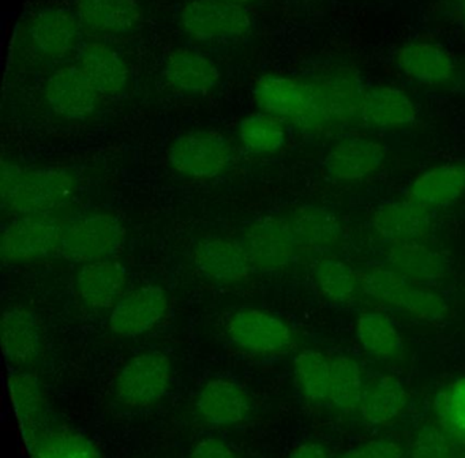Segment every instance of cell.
I'll list each match as a JSON object with an SVG mask.
<instances>
[{"mask_svg":"<svg viewBox=\"0 0 465 458\" xmlns=\"http://www.w3.org/2000/svg\"><path fill=\"white\" fill-rule=\"evenodd\" d=\"M32 458H103L85 433L70 425H50L26 442Z\"/></svg>","mask_w":465,"mask_h":458,"instance_id":"4316f807","label":"cell"},{"mask_svg":"<svg viewBox=\"0 0 465 458\" xmlns=\"http://www.w3.org/2000/svg\"><path fill=\"white\" fill-rule=\"evenodd\" d=\"M361 285L378 302L419 321H440L448 314V303L440 294L388 267L370 270L361 278Z\"/></svg>","mask_w":465,"mask_h":458,"instance_id":"277c9868","label":"cell"},{"mask_svg":"<svg viewBox=\"0 0 465 458\" xmlns=\"http://www.w3.org/2000/svg\"><path fill=\"white\" fill-rule=\"evenodd\" d=\"M397 63L408 78L427 85L449 81L456 68L450 55L432 43L405 44L397 52Z\"/></svg>","mask_w":465,"mask_h":458,"instance_id":"484cf974","label":"cell"},{"mask_svg":"<svg viewBox=\"0 0 465 458\" xmlns=\"http://www.w3.org/2000/svg\"><path fill=\"white\" fill-rule=\"evenodd\" d=\"M168 84L186 95H203L219 84V68L195 49L178 48L168 55L164 65Z\"/></svg>","mask_w":465,"mask_h":458,"instance_id":"44dd1931","label":"cell"},{"mask_svg":"<svg viewBox=\"0 0 465 458\" xmlns=\"http://www.w3.org/2000/svg\"><path fill=\"white\" fill-rule=\"evenodd\" d=\"M293 373L302 394L312 403L329 400L331 357L317 349H303L293 360Z\"/></svg>","mask_w":465,"mask_h":458,"instance_id":"d6a6232c","label":"cell"},{"mask_svg":"<svg viewBox=\"0 0 465 458\" xmlns=\"http://www.w3.org/2000/svg\"><path fill=\"white\" fill-rule=\"evenodd\" d=\"M464 458H465V454H464Z\"/></svg>","mask_w":465,"mask_h":458,"instance_id":"7bdbcfd3","label":"cell"},{"mask_svg":"<svg viewBox=\"0 0 465 458\" xmlns=\"http://www.w3.org/2000/svg\"><path fill=\"white\" fill-rule=\"evenodd\" d=\"M64 228V225L47 214L18 217L2 232V258L18 264L61 255Z\"/></svg>","mask_w":465,"mask_h":458,"instance_id":"9c48e42d","label":"cell"},{"mask_svg":"<svg viewBox=\"0 0 465 458\" xmlns=\"http://www.w3.org/2000/svg\"><path fill=\"white\" fill-rule=\"evenodd\" d=\"M318 291L333 303H347L355 296L359 285L355 270L339 259H323L314 269Z\"/></svg>","mask_w":465,"mask_h":458,"instance_id":"e575fe53","label":"cell"},{"mask_svg":"<svg viewBox=\"0 0 465 458\" xmlns=\"http://www.w3.org/2000/svg\"><path fill=\"white\" fill-rule=\"evenodd\" d=\"M416 114L413 101L397 87H372L361 97V119L372 127H404L415 122Z\"/></svg>","mask_w":465,"mask_h":458,"instance_id":"d4e9b609","label":"cell"},{"mask_svg":"<svg viewBox=\"0 0 465 458\" xmlns=\"http://www.w3.org/2000/svg\"><path fill=\"white\" fill-rule=\"evenodd\" d=\"M255 101L265 114L290 120L304 130L320 131L333 123L325 95L317 85L290 76H261Z\"/></svg>","mask_w":465,"mask_h":458,"instance_id":"7a4b0ae2","label":"cell"},{"mask_svg":"<svg viewBox=\"0 0 465 458\" xmlns=\"http://www.w3.org/2000/svg\"><path fill=\"white\" fill-rule=\"evenodd\" d=\"M290 458H329L328 452L317 442H304L291 452Z\"/></svg>","mask_w":465,"mask_h":458,"instance_id":"ab89813d","label":"cell"},{"mask_svg":"<svg viewBox=\"0 0 465 458\" xmlns=\"http://www.w3.org/2000/svg\"><path fill=\"white\" fill-rule=\"evenodd\" d=\"M75 14L83 29L102 37L129 35L143 19L135 0H75Z\"/></svg>","mask_w":465,"mask_h":458,"instance_id":"e0dca14e","label":"cell"},{"mask_svg":"<svg viewBox=\"0 0 465 458\" xmlns=\"http://www.w3.org/2000/svg\"><path fill=\"white\" fill-rule=\"evenodd\" d=\"M75 179L61 169L2 165V206L18 215H45L72 198Z\"/></svg>","mask_w":465,"mask_h":458,"instance_id":"6da1fadb","label":"cell"},{"mask_svg":"<svg viewBox=\"0 0 465 458\" xmlns=\"http://www.w3.org/2000/svg\"><path fill=\"white\" fill-rule=\"evenodd\" d=\"M198 413L214 427H232L246 420L250 400L246 390L228 378H212L201 386L197 394Z\"/></svg>","mask_w":465,"mask_h":458,"instance_id":"5bb4252c","label":"cell"},{"mask_svg":"<svg viewBox=\"0 0 465 458\" xmlns=\"http://www.w3.org/2000/svg\"><path fill=\"white\" fill-rule=\"evenodd\" d=\"M77 14L62 8H48L37 14L29 27L35 48L48 57H61L77 48L81 38Z\"/></svg>","mask_w":465,"mask_h":458,"instance_id":"d6986e66","label":"cell"},{"mask_svg":"<svg viewBox=\"0 0 465 458\" xmlns=\"http://www.w3.org/2000/svg\"><path fill=\"white\" fill-rule=\"evenodd\" d=\"M389 261L391 269L421 285L443 280L449 274V264L443 255L416 242L394 245Z\"/></svg>","mask_w":465,"mask_h":458,"instance_id":"f1b7e54d","label":"cell"},{"mask_svg":"<svg viewBox=\"0 0 465 458\" xmlns=\"http://www.w3.org/2000/svg\"><path fill=\"white\" fill-rule=\"evenodd\" d=\"M372 228L381 239L394 244L416 242L429 232V212L412 202H391L378 207Z\"/></svg>","mask_w":465,"mask_h":458,"instance_id":"cb8c5ba5","label":"cell"},{"mask_svg":"<svg viewBox=\"0 0 465 458\" xmlns=\"http://www.w3.org/2000/svg\"><path fill=\"white\" fill-rule=\"evenodd\" d=\"M43 348L42 324L26 308L13 307L2 318V349L13 365H26L39 357Z\"/></svg>","mask_w":465,"mask_h":458,"instance_id":"ffe728a7","label":"cell"},{"mask_svg":"<svg viewBox=\"0 0 465 458\" xmlns=\"http://www.w3.org/2000/svg\"><path fill=\"white\" fill-rule=\"evenodd\" d=\"M407 405L404 384L393 375L375 379L364 389L361 398V417L369 424L385 425L394 422Z\"/></svg>","mask_w":465,"mask_h":458,"instance_id":"f546056e","label":"cell"},{"mask_svg":"<svg viewBox=\"0 0 465 458\" xmlns=\"http://www.w3.org/2000/svg\"><path fill=\"white\" fill-rule=\"evenodd\" d=\"M382 144L364 136H351L334 144L325 160L331 179L356 182L377 172L385 160Z\"/></svg>","mask_w":465,"mask_h":458,"instance_id":"2e32d148","label":"cell"},{"mask_svg":"<svg viewBox=\"0 0 465 458\" xmlns=\"http://www.w3.org/2000/svg\"><path fill=\"white\" fill-rule=\"evenodd\" d=\"M465 194V164H445L419 174L407 199L421 209H443Z\"/></svg>","mask_w":465,"mask_h":458,"instance_id":"ac0fdd59","label":"cell"},{"mask_svg":"<svg viewBox=\"0 0 465 458\" xmlns=\"http://www.w3.org/2000/svg\"><path fill=\"white\" fill-rule=\"evenodd\" d=\"M299 250H325L339 242L341 225L328 210L303 206L291 213L287 218Z\"/></svg>","mask_w":465,"mask_h":458,"instance_id":"83f0119b","label":"cell"},{"mask_svg":"<svg viewBox=\"0 0 465 458\" xmlns=\"http://www.w3.org/2000/svg\"><path fill=\"white\" fill-rule=\"evenodd\" d=\"M173 378V363L167 354L141 352L122 365L114 382V395L124 408H152L167 395Z\"/></svg>","mask_w":465,"mask_h":458,"instance_id":"3957f363","label":"cell"},{"mask_svg":"<svg viewBox=\"0 0 465 458\" xmlns=\"http://www.w3.org/2000/svg\"><path fill=\"white\" fill-rule=\"evenodd\" d=\"M75 286L86 307L96 311L113 310L126 294V270L113 259L88 262L78 272Z\"/></svg>","mask_w":465,"mask_h":458,"instance_id":"9a60e30c","label":"cell"},{"mask_svg":"<svg viewBox=\"0 0 465 458\" xmlns=\"http://www.w3.org/2000/svg\"><path fill=\"white\" fill-rule=\"evenodd\" d=\"M78 65L102 97L114 98L126 89L129 71L122 57L103 43L85 44L78 54Z\"/></svg>","mask_w":465,"mask_h":458,"instance_id":"603a6c76","label":"cell"},{"mask_svg":"<svg viewBox=\"0 0 465 458\" xmlns=\"http://www.w3.org/2000/svg\"><path fill=\"white\" fill-rule=\"evenodd\" d=\"M356 337L367 353L380 360L397 359L402 353V338L385 314L366 311L356 321Z\"/></svg>","mask_w":465,"mask_h":458,"instance_id":"4dcf8cb0","label":"cell"},{"mask_svg":"<svg viewBox=\"0 0 465 458\" xmlns=\"http://www.w3.org/2000/svg\"><path fill=\"white\" fill-rule=\"evenodd\" d=\"M412 458H454L450 436L437 425H423L413 441Z\"/></svg>","mask_w":465,"mask_h":458,"instance_id":"8d00e7d4","label":"cell"},{"mask_svg":"<svg viewBox=\"0 0 465 458\" xmlns=\"http://www.w3.org/2000/svg\"><path fill=\"white\" fill-rule=\"evenodd\" d=\"M241 244L252 269L272 273L295 261L299 247L287 218L263 217L247 226Z\"/></svg>","mask_w":465,"mask_h":458,"instance_id":"30bf717a","label":"cell"},{"mask_svg":"<svg viewBox=\"0 0 465 458\" xmlns=\"http://www.w3.org/2000/svg\"><path fill=\"white\" fill-rule=\"evenodd\" d=\"M363 373L361 365L347 354L331 357V389L329 401L344 413L361 406L364 394Z\"/></svg>","mask_w":465,"mask_h":458,"instance_id":"1f68e13d","label":"cell"},{"mask_svg":"<svg viewBox=\"0 0 465 458\" xmlns=\"http://www.w3.org/2000/svg\"><path fill=\"white\" fill-rule=\"evenodd\" d=\"M189 458H236V454L222 439L206 436L194 444Z\"/></svg>","mask_w":465,"mask_h":458,"instance_id":"f35d334b","label":"cell"},{"mask_svg":"<svg viewBox=\"0 0 465 458\" xmlns=\"http://www.w3.org/2000/svg\"><path fill=\"white\" fill-rule=\"evenodd\" d=\"M402 447L396 441L382 438L355 447L340 458H402Z\"/></svg>","mask_w":465,"mask_h":458,"instance_id":"74e56055","label":"cell"},{"mask_svg":"<svg viewBox=\"0 0 465 458\" xmlns=\"http://www.w3.org/2000/svg\"><path fill=\"white\" fill-rule=\"evenodd\" d=\"M10 397L20 422L25 442L51 424L50 408L42 382L28 371H17L9 376Z\"/></svg>","mask_w":465,"mask_h":458,"instance_id":"7402d4cb","label":"cell"},{"mask_svg":"<svg viewBox=\"0 0 465 458\" xmlns=\"http://www.w3.org/2000/svg\"><path fill=\"white\" fill-rule=\"evenodd\" d=\"M239 139L244 149L252 154H273L284 146L287 131L280 117L262 112L242 120Z\"/></svg>","mask_w":465,"mask_h":458,"instance_id":"836d02e7","label":"cell"},{"mask_svg":"<svg viewBox=\"0 0 465 458\" xmlns=\"http://www.w3.org/2000/svg\"><path fill=\"white\" fill-rule=\"evenodd\" d=\"M227 335L236 348L257 356H276L293 345V333L287 322L261 308L233 313L228 319Z\"/></svg>","mask_w":465,"mask_h":458,"instance_id":"52a82bcc","label":"cell"},{"mask_svg":"<svg viewBox=\"0 0 465 458\" xmlns=\"http://www.w3.org/2000/svg\"><path fill=\"white\" fill-rule=\"evenodd\" d=\"M231 155L230 142L216 131L184 134L168 150V161L173 171L198 180L220 176L230 166Z\"/></svg>","mask_w":465,"mask_h":458,"instance_id":"ba28073f","label":"cell"},{"mask_svg":"<svg viewBox=\"0 0 465 458\" xmlns=\"http://www.w3.org/2000/svg\"><path fill=\"white\" fill-rule=\"evenodd\" d=\"M179 22L190 37L203 43H231L252 27L244 7L224 0H192L182 8Z\"/></svg>","mask_w":465,"mask_h":458,"instance_id":"8992f818","label":"cell"},{"mask_svg":"<svg viewBox=\"0 0 465 458\" xmlns=\"http://www.w3.org/2000/svg\"><path fill=\"white\" fill-rule=\"evenodd\" d=\"M224 2L232 3V5H242V7H244V5L254 2V0H224Z\"/></svg>","mask_w":465,"mask_h":458,"instance_id":"60d3db41","label":"cell"},{"mask_svg":"<svg viewBox=\"0 0 465 458\" xmlns=\"http://www.w3.org/2000/svg\"><path fill=\"white\" fill-rule=\"evenodd\" d=\"M167 292L157 285H145L126 292L114 305L108 327L122 338H135L153 330L167 315Z\"/></svg>","mask_w":465,"mask_h":458,"instance_id":"8fae6325","label":"cell"},{"mask_svg":"<svg viewBox=\"0 0 465 458\" xmlns=\"http://www.w3.org/2000/svg\"><path fill=\"white\" fill-rule=\"evenodd\" d=\"M435 412L448 435L465 439V378L457 379L438 393Z\"/></svg>","mask_w":465,"mask_h":458,"instance_id":"d590c367","label":"cell"},{"mask_svg":"<svg viewBox=\"0 0 465 458\" xmlns=\"http://www.w3.org/2000/svg\"><path fill=\"white\" fill-rule=\"evenodd\" d=\"M45 97L51 109L67 119L91 116L103 98L78 65L54 71L45 87Z\"/></svg>","mask_w":465,"mask_h":458,"instance_id":"7c38bea8","label":"cell"},{"mask_svg":"<svg viewBox=\"0 0 465 458\" xmlns=\"http://www.w3.org/2000/svg\"><path fill=\"white\" fill-rule=\"evenodd\" d=\"M193 262L201 275L220 284L241 283L254 270L241 242L224 237L201 240L193 251Z\"/></svg>","mask_w":465,"mask_h":458,"instance_id":"4fadbf2b","label":"cell"},{"mask_svg":"<svg viewBox=\"0 0 465 458\" xmlns=\"http://www.w3.org/2000/svg\"><path fill=\"white\" fill-rule=\"evenodd\" d=\"M126 232L115 215L92 213L64 225L61 255L73 262L111 259L124 248Z\"/></svg>","mask_w":465,"mask_h":458,"instance_id":"5b68a950","label":"cell"},{"mask_svg":"<svg viewBox=\"0 0 465 458\" xmlns=\"http://www.w3.org/2000/svg\"><path fill=\"white\" fill-rule=\"evenodd\" d=\"M461 13L465 19V0H461Z\"/></svg>","mask_w":465,"mask_h":458,"instance_id":"b9f144b4","label":"cell"}]
</instances>
